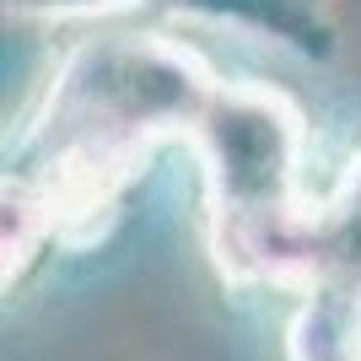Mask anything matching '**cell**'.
Masks as SVG:
<instances>
[{
    "mask_svg": "<svg viewBox=\"0 0 361 361\" xmlns=\"http://www.w3.org/2000/svg\"><path fill=\"white\" fill-rule=\"evenodd\" d=\"M216 87L221 75L195 49L157 32L65 49L38 108L6 146V291L22 286L49 248L87 238L162 140L189 146Z\"/></svg>",
    "mask_w": 361,
    "mask_h": 361,
    "instance_id": "6da1fadb",
    "label": "cell"
},
{
    "mask_svg": "<svg viewBox=\"0 0 361 361\" xmlns=\"http://www.w3.org/2000/svg\"><path fill=\"white\" fill-rule=\"evenodd\" d=\"M302 114L286 92L221 81L200 114L189 151L205 178L211 264L238 291L297 286V259L313 211L302 200Z\"/></svg>",
    "mask_w": 361,
    "mask_h": 361,
    "instance_id": "7a4b0ae2",
    "label": "cell"
},
{
    "mask_svg": "<svg viewBox=\"0 0 361 361\" xmlns=\"http://www.w3.org/2000/svg\"><path fill=\"white\" fill-rule=\"evenodd\" d=\"M291 297V361H361V151L313 211Z\"/></svg>",
    "mask_w": 361,
    "mask_h": 361,
    "instance_id": "3957f363",
    "label": "cell"
},
{
    "mask_svg": "<svg viewBox=\"0 0 361 361\" xmlns=\"http://www.w3.org/2000/svg\"><path fill=\"white\" fill-rule=\"evenodd\" d=\"M16 16H108V11H173V16H200L243 27L254 38L291 49L302 60H334L340 27L329 16V0H6Z\"/></svg>",
    "mask_w": 361,
    "mask_h": 361,
    "instance_id": "277c9868",
    "label": "cell"
}]
</instances>
